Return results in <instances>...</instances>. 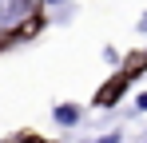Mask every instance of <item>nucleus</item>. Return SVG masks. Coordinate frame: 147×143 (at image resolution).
<instances>
[{"label":"nucleus","instance_id":"obj_1","mask_svg":"<svg viewBox=\"0 0 147 143\" xmlns=\"http://www.w3.org/2000/svg\"><path fill=\"white\" fill-rule=\"evenodd\" d=\"M80 115H84V107H80V103H60V107L52 111V119H56L60 127H72V123H80Z\"/></svg>","mask_w":147,"mask_h":143},{"label":"nucleus","instance_id":"obj_2","mask_svg":"<svg viewBox=\"0 0 147 143\" xmlns=\"http://www.w3.org/2000/svg\"><path fill=\"white\" fill-rule=\"evenodd\" d=\"M119 139H123L119 131H111V135H103V139H96V143H119Z\"/></svg>","mask_w":147,"mask_h":143},{"label":"nucleus","instance_id":"obj_3","mask_svg":"<svg viewBox=\"0 0 147 143\" xmlns=\"http://www.w3.org/2000/svg\"><path fill=\"white\" fill-rule=\"evenodd\" d=\"M135 107H139V111H147V92H139V99H135Z\"/></svg>","mask_w":147,"mask_h":143},{"label":"nucleus","instance_id":"obj_4","mask_svg":"<svg viewBox=\"0 0 147 143\" xmlns=\"http://www.w3.org/2000/svg\"><path fill=\"white\" fill-rule=\"evenodd\" d=\"M135 28H139V32H147V16H139V24H135Z\"/></svg>","mask_w":147,"mask_h":143},{"label":"nucleus","instance_id":"obj_5","mask_svg":"<svg viewBox=\"0 0 147 143\" xmlns=\"http://www.w3.org/2000/svg\"><path fill=\"white\" fill-rule=\"evenodd\" d=\"M44 4H48V8H56V4H60V0H44Z\"/></svg>","mask_w":147,"mask_h":143}]
</instances>
